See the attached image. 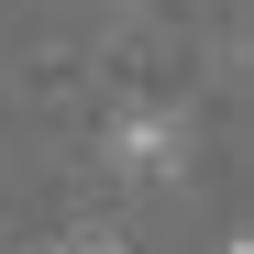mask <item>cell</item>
<instances>
[{"mask_svg": "<svg viewBox=\"0 0 254 254\" xmlns=\"http://www.w3.org/2000/svg\"><path fill=\"white\" fill-rule=\"evenodd\" d=\"M66 254H122V243H100V232H77V243H66Z\"/></svg>", "mask_w": 254, "mask_h": 254, "instance_id": "7a4b0ae2", "label": "cell"}, {"mask_svg": "<svg viewBox=\"0 0 254 254\" xmlns=\"http://www.w3.org/2000/svg\"><path fill=\"white\" fill-rule=\"evenodd\" d=\"M177 111H133V122H111V166L122 177H177Z\"/></svg>", "mask_w": 254, "mask_h": 254, "instance_id": "6da1fadb", "label": "cell"}]
</instances>
